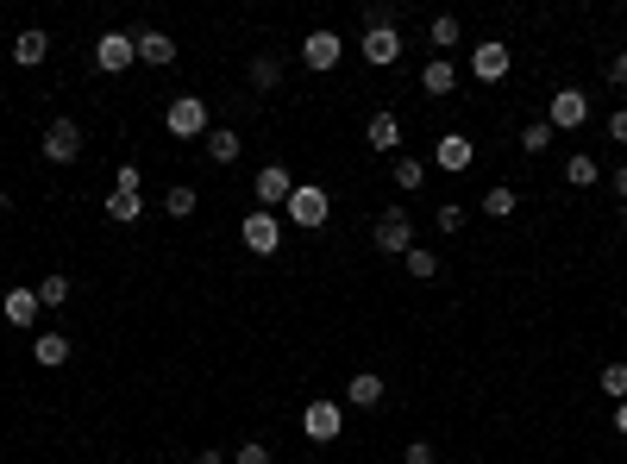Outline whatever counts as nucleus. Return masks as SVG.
I'll list each match as a JSON object with an SVG mask.
<instances>
[{"instance_id": "nucleus-39", "label": "nucleus", "mask_w": 627, "mask_h": 464, "mask_svg": "<svg viewBox=\"0 0 627 464\" xmlns=\"http://www.w3.org/2000/svg\"><path fill=\"white\" fill-rule=\"evenodd\" d=\"M615 433L627 439V402H615Z\"/></svg>"}, {"instance_id": "nucleus-3", "label": "nucleus", "mask_w": 627, "mask_h": 464, "mask_svg": "<svg viewBox=\"0 0 627 464\" xmlns=\"http://www.w3.org/2000/svg\"><path fill=\"white\" fill-rule=\"evenodd\" d=\"M44 164H76V157H82V126L76 120H69V113H57V120L51 126H44Z\"/></svg>"}, {"instance_id": "nucleus-1", "label": "nucleus", "mask_w": 627, "mask_h": 464, "mask_svg": "<svg viewBox=\"0 0 627 464\" xmlns=\"http://www.w3.org/2000/svg\"><path fill=\"white\" fill-rule=\"evenodd\" d=\"M283 214H289L301 232H320V226H327V214H333V195L320 189V182H295V195H289Z\"/></svg>"}, {"instance_id": "nucleus-37", "label": "nucleus", "mask_w": 627, "mask_h": 464, "mask_svg": "<svg viewBox=\"0 0 627 464\" xmlns=\"http://www.w3.org/2000/svg\"><path fill=\"white\" fill-rule=\"evenodd\" d=\"M602 76H609V88H627V51H615L609 63H602Z\"/></svg>"}, {"instance_id": "nucleus-8", "label": "nucleus", "mask_w": 627, "mask_h": 464, "mask_svg": "<svg viewBox=\"0 0 627 464\" xmlns=\"http://www.w3.org/2000/svg\"><path fill=\"white\" fill-rule=\"evenodd\" d=\"M584 120H590V95H584V88H559L552 107H546V126L552 132H577Z\"/></svg>"}, {"instance_id": "nucleus-18", "label": "nucleus", "mask_w": 627, "mask_h": 464, "mask_svg": "<svg viewBox=\"0 0 627 464\" xmlns=\"http://www.w3.org/2000/svg\"><path fill=\"white\" fill-rule=\"evenodd\" d=\"M421 88H427L433 101H439V95H452V88H458V63H452V57H433V63L421 69Z\"/></svg>"}, {"instance_id": "nucleus-41", "label": "nucleus", "mask_w": 627, "mask_h": 464, "mask_svg": "<svg viewBox=\"0 0 627 464\" xmlns=\"http://www.w3.org/2000/svg\"><path fill=\"white\" fill-rule=\"evenodd\" d=\"M615 195H627V164H615Z\"/></svg>"}, {"instance_id": "nucleus-24", "label": "nucleus", "mask_w": 627, "mask_h": 464, "mask_svg": "<svg viewBox=\"0 0 627 464\" xmlns=\"http://www.w3.org/2000/svg\"><path fill=\"white\" fill-rule=\"evenodd\" d=\"M195 207H201V195L189 189V182H176V189L164 195V214H170V220H189V214H195Z\"/></svg>"}, {"instance_id": "nucleus-26", "label": "nucleus", "mask_w": 627, "mask_h": 464, "mask_svg": "<svg viewBox=\"0 0 627 464\" xmlns=\"http://www.w3.org/2000/svg\"><path fill=\"white\" fill-rule=\"evenodd\" d=\"M389 176H396V189H421V182H427V164H421V157H396V170H389Z\"/></svg>"}, {"instance_id": "nucleus-20", "label": "nucleus", "mask_w": 627, "mask_h": 464, "mask_svg": "<svg viewBox=\"0 0 627 464\" xmlns=\"http://www.w3.org/2000/svg\"><path fill=\"white\" fill-rule=\"evenodd\" d=\"M565 182H571V189H596V182H602V164H596L590 151H571V157H565Z\"/></svg>"}, {"instance_id": "nucleus-38", "label": "nucleus", "mask_w": 627, "mask_h": 464, "mask_svg": "<svg viewBox=\"0 0 627 464\" xmlns=\"http://www.w3.org/2000/svg\"><path fill=\"white\" fill-rule=\"evenodd\" d=\"M609 145H627V107L609 113Z\"/></svg>"}, {"instance_id": "nucleus-28", "label": "nucleus", "mask_w": 627, "mask_h": 464, "mask_svg": "<svg viewBox=\"0 0 627 464\" xmlns=\"http://www.w3.org/2000/svg\"><path fill=\"white\" fill-rule=\"evenodd\" d=\"M596 383H602V396H609V402H627V364H621V358H615V364H602V377H596Z\"/></svg>"}, {"instance_id": "nucleus-25", "label": "nucleus", "mask_w": 627, "mask_h": 464, "mask_svg": "<svg viewBox=\"0 0 627 464\" xmlns=\"http://www.w3.org/2000/svg\"><path fill=\"white\" fill-rule=\"evenodd\" d=\"M552 138H559V132H552L546 120H527V126H521V151L540 157V151H552Z\"/></svg>"}, {"instance_id": "nucleus-30", "label": "nucleus", "mask_w": 627, "mask_h": 464, "mask_svg": "<svg viewBox=\"0 0 627 464\" xmlns=\"http://www.w3.org/2000/svg\"><path fill=\"white\" fill-rule=\"evenodd\" d=\"M427 38L439 44V51H452V44L464 38V26H458V19H452V13H439V19H433V26H427Z\"/></svg>"}, {"instance_id": "nucleus-31", "label": "nucleus", "mask_w": 627, "mask_h": 464, "mask_svg": "<svg viewBox=\"0 0 627 464\" xmlns=\"http://www.w3.org/2000/svg\"><path fill=\"white\" fill-rule=\"evenodd\" d=\"M38 301H44V308H63V301H69V276H63V270H51V276L38 283Z\"/></svg>"}, {"instance_id": "nucleus-21", "label": "nucleus", "mask_w": 627, "mask_h": 464, "mask_svg": "<svg viewBox=\"0 0 627 464\" xmlns=\"http://www.w3.org/2000/svg\"><path fill=\"white\" fill-rule=\"evenodd\" d=\"M32 358H38L44 370H63V364H69V339H63V333H38V339H32Z\"/></svg>"}, {"instance_id": "nucleus-32", "label": "nucleus", "mask_w": 627, "mask_h": 464, "mask_svg": "<svg viewBox=\"0 0 627 464\" xmlns=\"http://www.w3.org/2000/svg\"><path fill=\"white\" fill-rule=\"evenodd\" d=\"M276 82H283V63H276V57L251 63V88H258V95H264V88H276Z\"/></svg>"}, {"instance_id": "nucleus-34", "label": "nucleus", "mask_w": 627, "mask_h": 464, "mask_svg": "<svg viewBox=\"0 0 627 464\" xmlns=\"http://www.w3.org/2000/svg\"><path fill=\"white\" fill-rule=\"evenodd\" d=\"M433 226H439V232H458V226H464V207H458V201H439Z\"/></svg>"}, {"instance_id": "nucleus-11", "label": "nucleus", "mask_w": 627, "mask_h": 464, "mask_svg": "<svg viewBox=\"0 0 627 464\" xmlns=\"http://www.w3.org/2000/svg\"><path fill=\"white\" fill-rule=\"evenodd\" d=\"M471 164H477V145H471L464 132H446V138L433 145V170H452V176H464Z\"/></svg>"}, {"instance_id": "nucleus-42", "label": "nucleus", "mask_w": 627, "mask_h": 464, "mask_svg": "<svg viewBox=\"0 0 627 464\" xmlns=\"http://www.w3.org/2000/svg\"><path fill=\"white\" fill-rule=\"evenodd\" d=\"M0 214H13V195L7 189H0Z\"/></svg>"}, {"instance_id": "nucleus-36", "label": "nucleus", "mask_w": 627, "mask_h": 464, "mask_svg": "<svg viewBox=\"0 0 627 464\" xmlns=\"http://www.w3.org/2000/svg\"><path fill=\"white\" fill-rule=\"evenodd\" d=\"M402 464H439V458H433L427 439H408V446H402Z\"/></svg>"}, {"instance_id": "nucleus-13", "label": "nucleus", "mask_w": 627, "mask_h": 464, "mask_svg": "<svg viewBox=\"0 0 627 464\" xmlns=\"http://www.w3.org/2000/svg\"><path fill=\"white\" fill-rule=\"evenodd\" d=\"M339 57H345L339 32H308V38H301V63H308V69H333Z\"/></svg>"}, {"instance_id": "nucleus-19", "label": "nucleus", "mask_w": 627, "mask_h": 464, "mask_svg": "<svg viewBox=\"0 0 627 464\" xmlns=\"http://www.w3.org/2000/svg\"><path fill=\"white\" fill-rule=\"evenodd\" d=\"M345 402H352V408H377L383 402V377H377V370H358V377L345 383Z\"/></svg>"}, {"instance_id": "nucleus-27", "label": "nucleus", "mask_w": 627, "mask_h": 464, "mask_svg": "<svg viewBox=\"0 0 627 464\" xmlns=\"http://www.w3.org/2000/svg\"><path fill=\"white\" fill-rule=\"evenodd\" d=\"M402 264H408V276H414V283H433V276H439V251H421V245H414Z\"/></svg>"}, {"instance_id": "nucleus-6", "label": "nucleus", "mask_w": 627, "mask_h": 464, "mask_svg": "<svg viewBox=\"0 0 627 464\" xmlns=\"http://www.w3.org/2000/svg\"><path fill=\"white\" fill-rule=\"evenodd\" d=\"M164 132L170 138H207V101L201 95H182L164 107Z\"/></svg>"}, {"instance_id": "nucleus-9", "label": "nucleus", "mask_w": 627, "mask_h": 464, "mask_svg": "<svg viewBox=\"0 0 627 464\" xmlns=\"http://www.w3.org/2000/svg\"><path fill=\"white\" fill-rule=\"evenodd\" d=\"M508 69H515V51H508L502 38H483L477 51H471V76H477V82H502Z\"/></svg>"}, {"instance_id": "nucleus-33", "label": "nucleus", "mask_w": 627, "mask_h": 464, "mask_svg": "<svg viewBox=\"0 0 627 464\" xmlns=\"http://www.w3.org/2000/svg\"><path fill=\"white\" fill-rule=\"evenodd\" d=\"M113 189H120V195H138V189H145V170H138V164H120V170H113Z\"/></svg>"}, {"instance_id": "nucleus-29", "label": "nucleus", "mask_w": 627, "mask_h": 464, "mask_svg": "<svg viewBox=\"0 0 627 464\" xmlns=\"http://www.w3.org/2000/svg\"><path fill=\"white\" fill-rule=\"evenodd\" d=\"M483 214H490V220H508V214H515V189H508V182H496V189L483 195Z\"/></svg>"}, {"instance_id": "nucleus-2", "label": "nucleus", "mask_w": 627, "mask_h": 464, "mask_svg": "<svg viewBox=\"0 0 627 464\" xmlns=\"http://www.w3.org/2000/svg\"><path fill=\"white\" fill-rule=\"evenodd\" d=\"M370 245L389 251V258H408V251H414V220L402 214V207H383L377 226H370Z\"/></svg>"}, {"instance_id": "nucleus-16", "label": "nucleus", "mask_w": 627, "mask_h": 464, "mask_svg": "<svg viewBox=\"0 0 627 464\" xmlns=\"http://www.w3.org/2000/svg\"><path fill=\"white\" fill-rule=\"evenodd\" d=\"M364 145L370 151H396L402 145V120H396V113H370V120H364Z\"/></svg>"}, {"instance_id": "nucleus-4", "label": "nucleus", "mask_w": 627, "mask_h": 464, "mask_svg": "<svg viewBox=\"0 0 627 464\" xmlns=\"http://www.w3.org/2000/svg\"><path fill=\"white\" fill-rule=\"evenodd\" d=\"M132 63H138V38L132 32H101L95 38V69L101 76H126Z\"/></svg>"}, {"instance_id": "nucleus-7", "label": "nucleus", "mask_w": 627, "mask_h": 464, "mask_svg": "<svg viewBox=\"0 0 627 464\" xmlns=\"http://www.w3.org/2000/svg\"><path fill=\"white\" fill-rule=\"evenodd\" d=\"M239 239H245V251H258V258H270V251L283 245V220H276V214H264V207H251V214L239 220Z\"/></svg>"}, {"instance_id": "nucleus-17", "label": "nucleus", "mask_w": 627, "mask_h": 464, "mask_svg": "<svg viewBox=\"0 0 627 464\" xmlns=\"http://www.w3.org/2000/svg\"><path fill=\"white\" fill-rule=\"evenodd\" d=\"M44 57H51V38H44L38 26H26V32L13 38V63H19V69H38Z\"/></svg>"}, {"instance_id": "nucleus-12", "label": "nucleus", "mask_w": 627, "mask_h": 464, "mask_svg": "<svg viewBox=\"0 0 627 464\" xmlns=\"http://www.w3.org/2000/svg\"><path fill=\"white\" fill-rule=\"evenodd\" d=\"M251 189H258L264 214H270V207H289V195H295V176H289L283 164H264V170H258V182H251Z\"/></svg>"}, {"instance_id": "nucleus-40", "label": "nucleus", "mask_w": 627, "mask_h": 464, "mask_svg": "<svg viewBox=\"0 0 627 464\" xmlns=\"http://www.w3.org/2000/svg\"><path fill=\"white\" fill-rule=\"evenodd\" d=\"M195 464H226V452H195Z\"/></svg>"}, {"instance_id": "nucleus-22", "label": "nucleus", "mask_w": 627, "mask_h": 464, "mask_svg": "<svg viewBox=\"0 0 627 464\" xmlns=\"http://www.w3.org/2000/svg\"><path fill=\"white\" fill-rule=\"evenodd\" d=\"M239 132H232V126H214V132H207V157H214V164H239Z\"/></svg>"}, {"instance_id": "nucleus-15", "label": "nucleus", "mask_w": 627, "mask_h": 464, "mask_svg": "<svg viewBox=\"0 0 627 464\" xmlns=\"http://www.w3.org/2000/svg\"><path fill=\"white\" fill-rule=\"evenodd\" d=\"M132 38H138V63H151V69L176 63V38L170 32H132Z\"/></svg>"}, {"instance_id": "nucleus-35", "label": "nucleus", "mask_w": 627, "mask_h": 464, "mask_svg": "<svg viewBox=\"0 0 627 464\" xmlns=\"http://www.w3.org/2000/svg\"><path fill=\"white\" fill-rule=\"evenodd\" d=\"M232 464H270V446H264V439H251V446L232 452Z\"/></svg>"}, {"instance_id": "nucleus-10", "label": "nucleus", "mask_w": 627, "mask_h": 464, "mask_svg": "<svg viewBox=\"0 0 627 464\" xmlns=\"http://www.w3.org/2000/svg\"><path fill=\"white\" fill-rule=\"evenodd\" d=\"M0 314H7L13 333H32L38 314H44V301H38V289H7V295H0Z\"/></svg>"}, {"instance_id": "nucleus-14", "label": "nucleus", "mask_w": 627, "mask_h": 464, "mask_svg": "<svg viewBox=\"0 0 627 464\" xmlns=\"http://www.w3.org/2000/svg\"><path fill=\"white\" fill-rule=\"evenodd\" d=\"M396 57H402V32H396V26L364 32V63H370V69H389Z\"/></svg>"}, {"instance_id": "nucleus-23", "label": "nucleus", "mask_w": 627, "mask_h": 464, "mask_svg": "<svg viewBox=\"0 0 627 464\" xmlns=\"http://www.w3.org/2000/svg\"><path fill=\"white\" fill-rule=\"evenodd\" d=\"M138 214H145V195H120V189H113V195H107V220H120V226H132Z\"/></svg>"}, {"instance_id": "nucleus-5", "label": "nucleus", "mask_w": 627, "mask_h": 464, "mask_svg": "<svg viewBox=\"0 0 627 464\" xmlns=\"http://www.w3.org/2000/svg\"><path fill=\"white\" fill-rule=\"evenodd\" d=\"M301 433H308L314 446H333L345 433V402H308L301 408Z\"/></svg>"}]
</instances>
